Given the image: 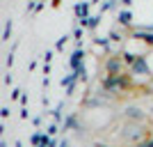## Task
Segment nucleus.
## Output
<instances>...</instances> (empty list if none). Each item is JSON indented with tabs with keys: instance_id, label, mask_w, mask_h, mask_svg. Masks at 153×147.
<instances>
[{
	"instance_id": "1",
	"label": "nucleus",
	"mask_w": 153,
	"mask_h": 147,
	"mask_svg": "<svg viewBox=\"0 0 153 147\" xmlns=\"http://www.w3.org/2000/svg\"><path fill=\"white\" fill-rule=\"evenodd\" d=\"M119 138L123 142H142L144 138H149V129L146 124H137V122H123Z\"/></svg>"
},
{
	"instance_id": "2",
	"label": "nucleus",
	"mask_w": 153,
	"mask_h": 147,
	"mask_svg": "<svg viewBox=\"0 0 153 147\" xmlns=\"http://www.w3.org/2000/svg\"><path fill=\"white\" fill-rule=\"evenodd\" d=\"M151 117V110H146L140 103H128L123 108V120L126 122H137V124H146V120Z\"/></svg>"
}]
</instances>
